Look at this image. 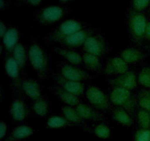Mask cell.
I'll list each match as a JSON object with an SVG mask.
<instances>
[{
  "label": "cell",
  "mask_w": 150,
  "mask_h": 141,
  "mask_svg": "<svg viewBox=\"0 0 150 141\" xmlns=\"http://www.w3.org/2000/svg\"><path fill=\"white\" fill-rule=\"evenodd\" d=\"M121 57L127 64H130L143 60L145 55L142 51L137 48H127L121 51Z\"/></svg>",
  "instance_id": "ffe728a7"
},
{
  "label": "cell",
  "mask_w": 150,
  "mask_h": 141,
  "mask_svg": "<svg viewBox=\"0 0 150 141\" xmlns=\"http://www.w3.org/2000/svg\"><path fill=\"white\" fill-rule=\"evenodd\" d=\"M56 80L62 89L77 96L83 94L84 91V85L81 82H76V81L65 79L61 74L57 75Z\"/></svg>",
  "instance_id": "7c38bea8"
},
{
  "label": "cell",
  "mask_w": 150,
  "mask_h": 141,
  "mask_svg": "<svg viewBox=\"0 0 150 141\" xmlns=\"http://www.w3.org/2000/svg\"><path fill=\"white\" fill-rule=\"evenodd\" d=\"M94 133L98 137L101 139H107L111 136V130L106 124L100 123L94 129Z\"/></svg>",
  "instance_id": "4dcf8cb0"
},
{
  "label": "cell",
  "mask_w": 150,
  "mask_h": 141,
  "mask_svg": "<svg viewBox=\"0 0 150 141\" xmlns=\"http://www.w3.org/2000/svg\"><path fill=\"white\" fill-rule=\"evenodd\" d=\"M62 112L63 116L72 124L73 123H75V124L83 123V119L81 118L76 109L73 108L70 106H64L62 109Z\"/></svg>",
  "instance_id": "cb8c5ba5"
},
{
  "label": "cell",
  "mask_w": 150,
  "mask_h": 141,
  "mask_svg": "<svg viewBox=\"0 0 150 141\" xmlns=\"http://www.w3.org/2000/svg\"><path fill=\"white\" fill-rule=\"evenodd\" d=\"M29 63L40 79H45L48 73V59L42 47L37 43L32 44L28 51Z\"/></svg>",
  "instance_id": "6da1fadb"
},
{
  "label": "cell",
  "mask_w": 150,
  "mask_h": 141,
  "mask_svg": "<svg viewBox=\"0 0 150 141\" xmlns=\"http://www.w3.org/2000/svg\"><path fill=\"white\" fill-rule=\"evenodd\" d=\"M55 93L56 94H57V96L59 97V98L62 102H64V104H67V106L72 107V106H77L80 104V101H79L77 95L64 90L62 89V88L56 87Z\"/></svg>",
  "instance_id": "44dd1931"
},
{
  "label": "cell",
  "mask_w": 150,
  "mask_h": 141,
  "mask_svg": "<svg viewBox=\"0 0 150 141\" xmlns=\"http://www.w3.org/2000/svg\"><path fill=\"white\" fill-rule=\"evenodd\" d=\"M146 16L142 13L131 10L128 15V26L132 39L136 43H142L145 38L147 24Z\"/></svg>",
  "instance_id": "7a4b0ae2"
},
{
  "label": "cell",
  "mask_w": 150,
  "mask_h": 141,
  "mask_svg": "<svg viewBox=\"0 0 150 141\" xmlns=\"http://www.w3.org/2000/svg\"><path fill=\"white\" fill-rule=\"evenodd\" d=\"M13 54V57L16 62L21 69H23L26 66V54L24 46L21 43H18L16 48H14Z\"/></svg>",
  "instance_id": "d4e9b609"
},
{
  "label": "cell",
  "mask_w": 150,
  "mask_h": 141,
  "mask_svg": "<svg viewBox=\"0 0 150 141\" xmlns=\"http://www.w3.org/2000/svg\"><path fill=\"white\" fill-rule=\"evenodd\" d=\"M4 68L7 76L12 79L13 83L17 88H21L22 82L20 77V67L16 63L13 56L7 57L4 63Z\"/></svg>",
  "instance_id": "4fadbf2b"
},
{
  "label": "cell",
  "mask_w": 150,
  "mask_h": 141,
  "mask_svg": "<svg viewBox=\"0 0 150 141\" xmlns=\"http://www.w3.org/2000/svg\"><path fill=\"white\" fill-rule=\"evenodd\" d=\"M83 57V63L85 67L92 71L100 72L102 70V64L100 61L99 57L92 54L85 53L82 56Z\"/></svg>",
  "instance_id": "7402d4cb"
},
{
  "label": "cell",
  "mask_w": 150,
  "mask_h": 141,
  "mask_svg": "<svg viewBox=\"0 0 150 141\" xmlns=\"http://www.w3.org/2000/svg\"><path fill=\"white\" fill-rule=\"evenodd\" d=\"M33 128L29 126H18L15 128L8 137L4 141H19L32 136L34 134Z\"/></svg>",
  "instance_id": "e0dca14e"
},
{
  "label": "cell",
  "mask_w": 150,
  "mask_h": 141,
  "mask_svg": "<svg viewBox=\"0 0 150 141\" xmlns=\"http://www.w3.org/2000/svg\"><path fill=\"white\" fill-rule=\"evenodd\" d=\"M150 3V0H132L133 10L141 12L146 8Z\"/></svg>",
  "instance_id": "d6a6232c"
},
{
  "label": "cell",
  "mask_w": 150,
  "mask_h": 141,
  "mask_svg": "<svg viewBox=\"0 0 150 141\" xmlns=\"http://www.w3.org/2000/svg\"><path fill=\"white\" fill-rule=\"evenodd\" d=\"M127 71H128L127 63L121 57H114L110 58L107 62L104 73L105 75H120Z\"/></svg>",
  "instance_id": "8fae6325"
},
{
  "label": "cell",
  "mask_w": 150,
  "mask_h": 141,
  "mask_svg": "<svg viewBox=\"0 0 150 141\" xmlns=\"http://www.w3.org/2000/svg\"><path fill=\"white\" fill-rule=\"evenodd\" d=\"M61 75L64 78L70 80L81 82L89 79L90 76L85 70L79 68L75 66L66 64L62 66L61 69Z\"/></svg>",
  "instance_id": "30bf717a"
},
{
  "label": "cell",
  "mask_w": 150,
  "mask_h": 141,
  "mask_svg": "<svg viewBox=\"0 0 150 141\" xmlns=\"http://www.w3.org/2000/svg\"><path fill=\"white\" fill-rule=\"evenodd\" d=\"M10 113L13 120L22 121L28 115V110L24 101L21 99H16L12 103L10 109Z\"/></svg>",
  "instance_id": "5bb4252c"
},
{
  "label": "cell",
  "mask_w": 150,
  "mask_h": 141,
  "mask_svg": "<svg viewBox=\"0 0 150 141\" xmlns=\"http://www.w3.org/2000/svg\"><path fill=\"white\" fill-rule=\"evenodd\" d=\"M19 38L18 31L14 27H10L7 29V32L2 38L3 46L7 51L13 52L14 48L18 45Z\"/></svg>",
  "instance_id": "2e32d148"
},
{
  "label": "cell",
  "mask_w": 150,
  "mask_h": 141,
  "mask_svg": "<svg viewBox=\"0 0 150 141\" xmlns=\"http://www.w3.org/2000/svg\"><path fill=\"white\" fill-rule=\"evenodd\" d=\"M72 123L67 120L64 116L54 115L48 118L47 126L51 129H60L66 126H71Z\"/></svg>",
  "instance_id": "484cf974"
},
{
  "label": "cell",
  "mask_w": 150,
  "mask_h": 141,
  "mask_svg": "<svg viewBox=\"0 0 150 141\" xmlns=\"http://www.w3.org/2000/svg\"><path fill=\"white\" fill-rule=\"evenodd\" d=\"M18 1H23V0H18Z\"/></svg>",
  "instance_id": "60d3db41"
},
{
  "label": "cell",
  "mask_w": 150,
  "mask_h": 141,
  "mask_svg": "<svg viewBox=\"0 0 150 141\" xmlns=\"http://www.w3.org/2000/svg\"><path fill=\"white\" fill-rule=\"evenodd\" d=\"M109 84L114 88H125V89L131 90L136 88L137 79L136 73L133 71H127L124 73L120 74L117 77L110 79Z\"/></svg>",
  "instance_id": "ba28073f"
},
{
  "label": "cell",
  "mask_w": 150,
  "mask_h": 141,
  "mask_svg": "<svg viewBox=\"0 0 150 141\" xmlns=\"http://www.w3.org/2000/svg\"><path fill=\"white\" fill-rule=\"evenodd\" d=\"M7 28L6 26V25L4 24V23L3 21L0 22V37L1 38L4 37V35H5V33L7 31Z\"/></svg>",
  "instance_id": "e575fe53"
},
{
  "label": "cell",
  "mask_w": 150,
  "mask_h": 141,
  "mask_svg": "<svg viewBox=\"0 0 150 141\" xmlns=\"http://www.w3.org/2000/svg\"><path fill=\"white\" fill-rule=\"evenodd\" d=\"M27 2L29 4H30L31 5H33V6H37V5H39L41 3L42 0H26Z\"/></svg>",
  "instance_id": "8d00e7d4"
},
{
  "label": "cell",
  "mask_w": 150,
  "mask_h": 141,
  "mask_svg": "<svg viewBox=\"0 0 150 141\" xmlns=\"http://www.w3.org/2000/svg\"><path fill=\"white\" fill-rule=\"evenodd\" d=\"M138 121L142 129H150V112L144 110H139L137 115Z\"/></svg>",
  "instance_id": "f1b7e54d"
},
{
  "label": "cell",
  "mask_w": 150,
  "mask_h": 141,
  "mask_svg": "<svg viewBox=\"0 0 150 141\" xmlns=\"http://www.w3.org/2000/svg\"><path fill=\"white\" fill-rule=\"evenodd\" d=\"M113 118L116 121L125 126H130L133 124V119L129 115L128 112L120 107L114 110Z\"/></svg>",
  "instance_id": "603a6c76"
},
{
  "label": "cell",
  "mask_w": 150,
  "mask_h": 141,
  "mask_svg": "<svg viewBox=\"0 0 150 141\" xmlns=\"http://www.w3.org/2000/svg\"><path fill=\"white\" fill-rule=\"evenodd\" d=\"M149 13H150V3H149Z\"/></svg>",
  "instance_id": "ab89813d"
},
{
  "label": "cell",
  "mask_w": 150,
  "mask_h": 141,
  "mask_svg": "<svg viewBox=\"0 0 150 141\" xmlns=\"http://www.w3.org/2000/svg\"><path fill=\"white\" fill-rule=\"evenodd\" d=\"M91 35H92L91 31L82 29L64 38L59 43L68 48H77L81 46H83L85 41Z\"/></svg>",
  "instance_id": "9c48e42d"
},
{
  "label": "cell",
  "mask_w": 150,
  "mask_h": 141,
  "mask_svg": "<svg viewBox=\"0 0 150 141\" xmlns=\"http://www.w3.org/2000/svg\"><path fill=\"white\" fill-rule=\"evenodd\" d=\"M64 13L62 7L57 5H50L40 10L37 17L41 24L49 25L60 20Z\"/></svg>",
  "instance_id": "8992f818"
},
{
  "label": "cell",
  "mask_w": 150,
  "mask_h": 141,
  "mask_svg": "<svg viewBox=\"0 0 150 141\" xmlns=\"http://www.w3.org/2000/svg\"><path fill=\"white\" fill-rule=\"evenodd\" d=\"M110 101L114 105L122 108L128 113H133L138 104V100L130 90L114 88L110 93Z\"/></svg>",
  "instance_id": "3957f363"
},
{
  "label": "cell",
  "mask_w": 150,
  "mask_h": 141,
  "mask_svg": "<svg viewBox=\"0 0 150 141\" xmlns=\"http://www.w3.org/2000/svg\"><path fill=\"white\" fill-rule=\"evenodd\" d=\"M138 82L144 88H150V68L144 67L142 68L138 76Z\"/></svg>",
  "instance_id": "f546056e"
},
{
  "label": "cell",
  "mask_w": 150,
  "mask_h": 141,
  "mask_svg": "<svg viewBox=\"0 0 150 141\" xmlns=\"http://www.w3.org/2000/svg\"><path fill=\"white\" fill-rule=\"evenodd\" d=\"M83 29L81 23L76 20H67L62 22L48 37V40L52 42L59 43L62 40Z\"/></svg>",
  "instance_id": "277c9868"
},
{
  "label": "cell",
  "mask_w": 150,
  "mask_h": 141,
  "mask_svg": "<svg viewBox=\"0 0 150 141\" xmlns=\"http://www.w3.org/2000/svg\"><path fill=\"white\" fill-rule=\"evenodd\" d=\"M32 108L34 112L36 113L38 115L44 117L48 114V104L46 101L42 98L34 101L32 104Z\"/></svg>",
  "instance_id": "83f0119b"
},
{
  "label": "cell",
  "mask_w": 150,
  "mask_h": 141,
  "mask_svg": "<svg viewBox=\"0 0 150 141\" xmlns=\"http://www.w3.org/2000/svg\"><path fill=\"white\" fill-rule=\"evenodd\" d=\"M76 110L83 120H92L99 121L103 119V117L100 113L94 110L92 107L85 104H79L76 106Z\"/></svg>",
  "instance_id": "ac0fdd59"
},
{
  "label": "cell",
  "mask_w": 150,
  "mask_h": 141,
  "mask_svg": "<svg viewBox=\"0 0 150 141\" xmlns=\"http://www.w3.org/2000/svg\"><path fill=\"white\" fill-rule=\"evenodd\" d=\"M54 51H56L57 54L65 59L67 61H68L70 64L73 65V66H77V65L83 63L82 56H81L76 51H72V50L67 49V48H59V47L54 48Z\"/></svg>",
  "instance_id": "d6986e66"
},
{
  "label": "cell",
  "mask_w": 150,
  "mask_h": 141,
  "mask_svg": "<svg viewBox=\"0 0 150 141\" xmlns=\"http://www.w3.org/2000/svg\"><path fill=\"white\" fill-rule=\"evenodd\" d=\"M7 126L4 121H1L0 123V139H3L5 137L7 133Z\"/></svg>",
  "instance_id": "836d02e7"
},
{
  "label": "cell",
  "mask_w": 150,
  "mask_h": 141,
  "mask_svg": "<svg viewBox=\"0 0 150 141\" xmlns=\"http://www.w3.org/2000/svg\"><path fill=\"white\" fill-rule=\"evenodd\" d=\"M138 104L142 110L150 112V90H142L138 95Z\"/></svg>",
  "instance_id": "4316f807"
},
{
  "label": "cell",
  "mask_w": 150,
  "mask_h": 141,
  "mask_svg": "<svg viewBox=\"0 0 150 141\" xmlns=\"http://www.w3.org/2000/svg\"><path fill=\"white\" fill-rule=\"evenodd\" d=\"M135 141H150V129H142L135 134Z\"/></svg>",
  "instance_id": "1f68e13d"
},
{
  "label": "cell",
  "mask_w": 150,
  "mask_h": 141,
  "mask_svg": "<svg viewBox=\"0 0 150 141\" xmlns=\"http://www.w3.org/2000/svg\"><path fill=\"white\" fill-rule=\"evenodd\" d=\"M21 89L25 94L33 101L41 98V90L38 82L34 79H26L22 82Z\"/></svg>",
  "instance_id": "9a60e30c"
},
{
  "label": "cell",
  "mask_w": 150,
  "mask_h": 141,
  "mask_svg": "<svg viewBox=\"0 0 150 141\" xmlns=\"http://www.w3.org/2000/svg\"><path fill=\"white\" fill-rule=\"evenodd\" d=\"M145 38L150 42V21L147 22L145 30Z\"/></svg>",
  "instance_id": "d590c367"
},
{
  "label": "cell",
  "mask_w": 150,
  "mask_h": 141,
  "mask_svg": "<svg viewBox=\"0 0 150 141\" xmlns=\"http://www.w3.org/2000/svg\"><path fill=\"white\" fill-rule=\"evenodd\" d=\"M83 50L86 53L100 57L106 51V43L101 35H91L83 44Z\"/></svg>",
  "instance_id": "52a82bcc"
},
{
  "label": "cell",
  "mask_w": 150,
  "mask_h": 141,
  "mask_svg": "<svg viewBox=\"0 0 150 141\" xmlns=\"http://www.w3.org/2000/svg\"><path fill=\"white\" fill-rule=\"evenodd\" d=\"M86 96L90 104L100 110H106L110 107V99L98 88L90 86L86 92Z\"/></svg>",
  "instance_id": "5b68a950"
},
{
  "label": "cell",
  "mask_w": 150,
  "mask_h": 141,
  "mask_svg": "<svg viewBox=\"0 0 150 141\" xmlns=\"http://www.w3.org/2000/svg\"><path fill=\"white\" fill-rule=\"evenodd\" d=\"M5 7L4 5V0H0V8L3 9Z\"/></svg>",
  "instance_id": "74e56055"
},
{
  "label": "cell",
  "mask_w": 150,
  "mask_h": 141,
  "mask_svg": "<svg viewBox=\"0 0 150 141\" xmlns=\"http://www.w3.org/2000/svg\"><path fill=\"white\" fill-rule=\"evenodd\" d=\"M70 1V0H59L60 2H62V3H65V2H67V1Z\"/></svg>",
  "instance_id": "f35d334b"
}]
</instances>
